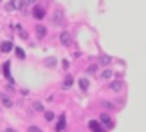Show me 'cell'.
I'll list each match as a JSON object with an SVG mask.
<instances>
[{
    "label": "cell",
    "instance_id": "cell-11",
    "mask_svg": "<svg viewBox=\"0 0 146 132\" xmlns=\"http://www.w3.org/2000/svg\"><path fill=\"white\" fill-rule=\"evenodd\" d=\"M36 32H38L40 36H44V34H46V30H44V26H38V28H36Z\"/></svg>",
    "mask_w": 146,
    "mask_h": 132
},
{
    "label": "cell",
    "instance_id": "cell-2",
    "mask_svg": "<svg viewBox=\"0 0 146 132\" xmlns=\"http://www.w3.org/2000/svg\"><path fill=\"white\" fill-rule=\"evenodd\" d=\"M60 42H62L64 46H68V44L72 42V40H70V34H68V32H62V34H60Z\"/></svg>",
    "mask_w": 146,
    "mask_h": 132
},
{
    "label": "cell",
    "instance_id": "cell-8",
    "mask_svg": "<svg viewBox=\"0 0 146 132\" xmlns=\"http://www.w3.org/2000/svg\"><path fill=\"white\" fill-rule=\"evenodd\" d=\"M44 118H46L48 122H52V120H54V112H44Z\"/></svg>",
    "mask_w": 146,
    "mask_h": 132
},
{
    "label": "cell",
    "instance_id": "cell-13",
    "mask_svg": "<svg viewBox=\"0 0 146 132\" xmlns=\"http://www.w3.org/2000/svg\"><path fill=\"white\" fill-rule=\"evenodd\" d=\"M16 54H18V58H24V52H22L20 48H16Z\"/></svg>",
    "mask_w": 146,
    "mask_h": 132
},
{
    "label": "cell",
    "instance_id": "cell-7",
    "mask_svg": "<svg viewBox=\"0 0 146 132\" xmlns=\"http://www.w3.org/2000/svg\"><path fill=\"white\" fill-rule=\"evenodd\" d=\"M100 120H102L104 124H110V126H112V118H110L108 114H102V118H100Z\"/></svg>",
    "mask_w": 146,
    "mask_h": 132
},
{
    "label": "cell",
    "instance_id": "cell-10",
    "mask_svg": "<svg viewBox=\"0 0 146 132\" xmlns=\"http://www.w3.org/2000/svg\"><path fill=\"white\" fill-rule=\"evenodd\" d=\"M80 88H82V90H86V88H88V80H86V78H84V80H80Z\"/></svg>",
    "mask_w": 146,
    "mask_h": 132
},
{
    "label": "cell",
    "instance_id": "cell-1",
    "mask_svg": "<svg viewBox=\"0 0 146 132\" xmlns=\"http://www.w3.org/2000/svg\"><path fill=\"white\" fill-rule=\"evenodd\" d=\"M88 128H90L92 132H106V128L100 126V122H96V120H90V122H88Z\"/></svg>",
    "mask_w": 146,
    "mask_h": 132
},
{
    "label": "cell",
    "instance_id": "cell-5",
    "mask_svg": "<svg viewBox=\"0 0 146 132\" xmlns=\"http://www.w3.org/2000/svg\"><path fill=\"white\" fill-rule=\"evenodd\" d=\"M0 48H2L4 52H10V50H12V44H10V42H2V44H0Z\"/></svg>",
    "mask_w": 146,
    "mask_h": 132
},
{
    "label": "cell",
    "instance_id": "cell-3",
    "mask_svg": "<svg viewBox=\"0 0 146 132\" xmlns=\"http://www.w3.org/2000/svg\"><path fill=\"white\" fill-rule=\"evenodd\" d=\"M110 88H112V90H116V92H120V90H122V82H120V80H116V82H112V84H110Z\"/></svg>",
    "mask_w": 146,
    "mask_h": 132
},
{
    "label": "cell",
    "instance_id": "cell-6",
    "mask_svg": "<svg viewBox=\"0 0 146 132\" xmlns=\"http://www.w3.org/2000/svg\"><path fill=\"white\" fill-rule=\"evenodd\" d=\"M34 16H36V18H42V16H44V10H42L40 6H36V8H34Z\"/></svg>",
    "mask_w": 146,
    "mask_h": 132
},
{
    "label": "cell",
    "instance_id": "cell-4",
    "mask_svg": "<svg viewBox=\"0 0 146 132\" xmlns=\"http://www.w3.org/2000/svg\"><path fill=\"white\" fill-rule=\"evenodd\" d=\"M64 126H66V120H64V116H62V118L58 120V124H56V130H58V132H62V130H64Z\"/></svg>",
    "mask_w": 146,
    "mask_h": 132
},
{
    "label": "cell",
    "instance_id": "cell-9",
    "mask_svg": "<svg viewBox=\"0 0 146 132\" xmlns=\"http://www.w3.org/2000/svg\"><path fill=\"white\" fill-rule=\"evenodd\" d=\"M70 86H72V78H70V76H68V78H66V80H64V88H70Z\"/></svg>",
    "mask_w": 146,
    "mask_h": 132
},
{
    "label": "cell",
    "instance_id": "cell-14",
    "mask_svg": "<svg viewBox=\"0 0 146 132\" xmlns=\"http://www.w3.org/2000/svg\"><path fill=\"white\" fill-rule=\"evenodd\" d=\"M4 132H16V130H12V128H6V130H4Z\"/></svg>",
    "mask_w": 146,
    "mask_h": 132
},
{
    "label": "cell",
    "instance_id": "cell-12",
    "mask_svg": "<svg viewBox=\"0 0 146 132\" xmlns=\"http://www.w3.org/2000/svg\"><path fill=\"white\" fill-rule=\"evenodd\" d=\"M28 132H42L38 126H28Z\"/></svg>",
    "mask_w": 146,
    "mask_h": 132
}]
</instances>
